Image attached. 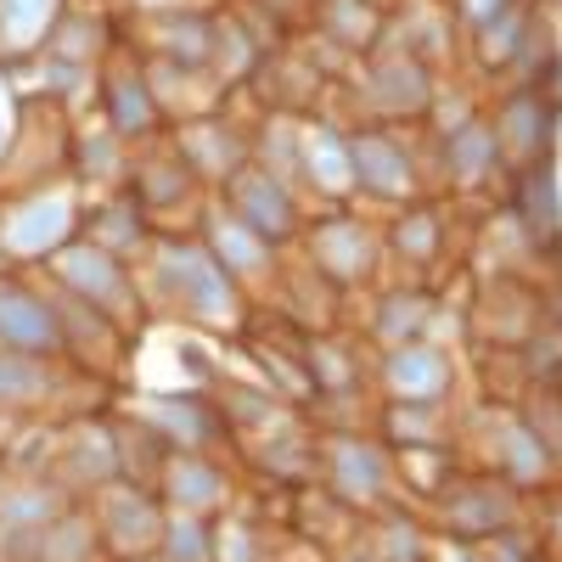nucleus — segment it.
<instances>
[{
  "mask_svg": "<svg viewBox=\"0 0 562 562\" xmlns=\"http://www.w3.org/2000/svg\"><path fill=\"white\" fill-rule=\"evenodd\" d=\"M63 321L57 310L45 304L40 293H29L23 281H7L0 288V344H7L12 355H52L63 349Z\"/></svg>",
  "mask_w": 562,
  "mask_h": 562,
  "instance_id": "1",
  "label": "nucleus"
},
{
  "mask_svg": "<svg viewBox=\"0 0 562 562\" xmlns=\"http://www.w3.org/2000/svg\"><path fill=\"white\" fill-rule=\"evenodd\" d=\"M551 130H557V102H546L540 90L506 97V108H501V153H512L524 169H535V164H546Z\"/></svg>",
  "mask_w": 562,
  "mask_h": 562,
  "instance_id": "2",
  "label": "nucleus"
},
{
  "mask_svg": "<svg viewBox=\"0 0 562 562\" xmlns=\"http://www.w3.org/2000/svg\"><path fill=\"white\" fill-rule=\"evenodd\" d=\"M349 158H355V175L378 198H405L411 192V158L394 147L389 135H360L355 147H349Z\"/></svg>",
  "mask_w": 562,
  "mask_h": 562,
  "instance_id": "3",
  "label": "nucleus"
},
{
  "mask_svg": "<svg viewBox=\"0 0 562 562\" xmlns=\"http://www.w3.org/2000/svg\"><path fill=\"white\" fill-rule=\"evenodd\" d=\"M371 97H378L383 108H422L428 102V74L416 68V57H394V63H378V74H371Z\"/></svg>",
  "mask_w": 562,
  "mask_h": 562,
  "instance_id": "4",
  "label": "nucleus"
},
{
  "mask_svg": "<svg viewBox=\"0 0 562 562\" xmlns=\"http://www.w3.org/2000/svg\"><path fill=\"white\" fill-rule=\"evenodd\" d=\"M512 209H518L535 231H551V225H557V175H551L546 164L524 169L518 192H512Z\"/></svg>",
  "mask_w": 562,
  "mask_h": 562,
  "instance_id": "5",
  "label": "nucleus"
},
{
  "mask_svg": "<svg viewBox=\"0 0 562 562\" xmlns=\"http://www.w3.org/2000/svg\"><path fill=\"white\" fill-rule=\"evenodd\" d=\"M45 389V371L23 355H0V400H34Z\"/></svg>",
  "mask_w": 562,
  "mask_h": 562,
  "instance_id": "6",
  "label": "nucleus"
}]
</instances>
